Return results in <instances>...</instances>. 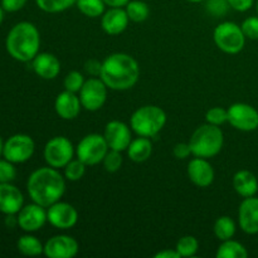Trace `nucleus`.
Masks as SVG:
<instances>
[{
    "instance_id": "nucleus-1",
    "label": "nucleus",
    "mask_w": 258,
    "mask_h": 258,
    "mask_svg": "<svg viewBox=\"0 0 258 258\" xmlns=\"http://www.w3.org/2000/svg\"><path fill=\"white\" fill-rule=\"evenodd\" d=\"M101 80L108 88L126 91L134 87L140 77L138 60L126 53H113L102 62Z\"/></svg>"
},
{
    "instance_id": "nucleus-2",
    "label": "nucleus",
    "mask_w": 258,
    "mask_h": 258,
    "mask_svg": "<svg viewBox=\"0 0 258 258\" xmlns=\"http://www.w3.org/2000/svg\"><path fill=\"white\" fill-rule=\"evenodd\" d=\"M27 189L34 203L48 208L63 197L66 181L55 168H40L30 174Z\"/></svg>"
},
{
    "instance_id": "nucleus-3",
    "label": "nucleus",
    "mask_w": 258,
    "mask_h": 258,
    "mask_svg": "<svg viewBox=\"0 0 258 258\" xmlns=\"http://www.w3.org/2000/svg\"><path fill=\"white\" fill-rule=\"evenodd\" d=\"M7 50L14 59L29 62L39 52L40 35L37 27L29 22H20L10 29L7 37Z\"/></svg>"
},
{
    "instance_id": "nucleus-4",
    "label": "nucleus",
    "mask_w": 258,
    "mask_h": 258,
    "mask_svg": "<svg viewBox=\"0 0 258 258\" xmlns=\"http://www.w3.org/2000/svg\"><path fill=\"white\" fill-rule=\"evenodd\" d=\"M224 136L219 126L207 122L197 128L189 140L191 154L198 158H213L221 153L223 148Z\"/></svg>"
},
{
    "instance_id": "nucleus-5",
    "label": "nucleus",
    "mask_w": 258,
    "mask_h": 258,
    "mask_svg": "<svg viewBox=\"0 0 258 258\" xmlns=\"http://www.w3.org/2000/svg\"><path fill=\"white\" fill-rule=\"evenodd\" d=\"M166 123V113L163 108L154 105L143 106L133 113L130 118L131 128L144 138H154Z\"/></svg>"
},
{
    "instance_id": "nucleus-6",
    "label": "nucleus",
    "mask_w": 258,
    "mask_h": 258,
    "mask_svg": "<svg viewBox=\"0 0 258 258\" xmlns=\"http://www.w3.org/2000/svg\"><path fill=\"white\" fill-rule=\"evenodd\" d=\"M213 38L217 47L227 54H237L246 44V35L242 28L233 22H223L217 25Z\"/></svg>"
},
{
    "instance_id": "nucleus-7",
    "label": "nucleus",
    "mask_w": 258,
    "mask_h": 258,
    "mask_svg": "<svg viewBox=\"0 0 258 258\" xmlns=\"http://www.w3.org/2000/svg\"><path fill=\"white\" fill-rule=\"evenodd\" d=\"M108 150L110 148H108L105 136L100 134H90L78 143L76 154L81 161L91 166L101 163Z\"/></svg>"
},
{
    "instance_id": "nucleus-8",
    "label": "nucleus",
    "mask_w": 258,
    "mask_h": 258,
    "mask_svg": "<svg viewBox=\"0 0 258 258\" xmlns=\"http://www.w3.org/2000/svg\"><path fill=\"white\" fill-rule=\"evenodd\" d=\"M75 148L64 136H55L50 139L44 146V160L52 168H64L73 159Z\"/></svg>"
},
{
    "instance_id": "nucleus-9",
    "label": "nucleus",
    "mask_w": 258,
    "mask_h": 258,
    "mask_svg": "<svg viewBox=\"0 0 258 258\" xmlns=\"http://www.w3.org/2000/svg\"><path fill=\"white\" fill-rule=\"evenodd\" d=\"M35 144L29 135L17 134L7 140L3 149V155L13 164H20L29 160L34 154Z\"/></svg>"
},
{
    "instance_id": "nucleus-10",
    "label": "nucleus",
    "mask_w": 258,
    "mask_h": 258,
    "mask_svg": "<svg viewBox=\"0 0 258 258\" xmlns=\"http://www.w3.org/2000/svg\"><path fill=\"white\" fill-rule=\"evenodd\" d=\"M107 86L101 78L92 77L85 81L80 91V100L82 107L87 111H97L105 105L107 98Z\"/></svg>"
},
{
    "instance_id": "nucleus-11",
    "label": "nucleus",
    "mask_w": 258,
    "mask_h": 258,
    "mask_svg": "<svg viewBox=\"0 0 258 258\" xmlns=\"http://www.w3.org/2000/svg\"><path fill=\"white\" fill-rule=\"evenodd\" d=\"M228 122L241 131H253L258 127V111L247 103H233L228 108Z\"/></svg>"
},
{
    "instance_id": "nucleus-12",
    "label": "nucleus",
    "mask_w": 258,
    "mask_h": 258,
    "mask_svg": "<svg viewBox=\"0 0 258 258\" xmlns=\"http://www.w3.org/2000/svg\"><path fill=\"white\" fill-rule=\"evenodd\" d=\"M47 219L53 227L58 229H70L78 222V212L72 204L57 202L48 207Z\"/></svg>"
},
{
    "instance_id": "nucleus-13",
    "label": "nucleus",
    "mask_w": 258,
    "mask_h": 258,
    "mask_svg": "<svg viewBox=\"0 0 258 258\" xmlns=\"http://www.w3.org/2000/svg\"><path fill=\"white\" fill-rule=\"evenodd\" d=\"M78 242L73 237L59 234L47 241L43 253L49 258H72L78 253Z\"/></svg>"
},
{
    "instance_id": "nucleus-14",
    "label": "nucleus",
    "mask_w": 258,
    "mask_h": 258,
    "mask_svg": "<svg viewBox=\"0 0 258 258\" xmlns=\"http://www.w3.org/2000/svg\"><path fill=\"white\" fill-rule=\"evenodd\" d=\"M103 136H105L106 141H107L108 148L117 151L127 150L128 145L133 141L130 127L125 122L118 120L110 121L106 125Z\"/></svg>"
},
{
    "instance_id": "nucleus-15",
    "label": "nucleus",
    "mask_w": 258,
    "mask_h": 258,
    "mask_svg": "<svg viewBox=\"0 0 258 258\" xmlns=\"http://www.w3.org/2000/svg\"><path fill=\"white\" fill-rule=\"evenodd\" d=\"M47 221V212L44 207L37 203L23 207L18 216V226L25 232L38 231L44 226Z\"/></svg>"
},
{
    "instance_id": "nucleus-16",
    "label": "nucleus",
    "mask_w": 258,
    "mask_h": 258,
    "mask_svg": "<svg viewBox=\"0 0 258 258\" xmlns=\"http://www.w3.org/2000/svg\"><path fill=\"white\" fill-rule=\"evenodd\" d=\"M24 204L22 191L10 183H0V212L7 216L19 213Z\"/></svg>"
},
{
    "instance_id": "nucleus-17",
    "label": "nucleus",
    "mask_w": 258,
    "mask_h": 258,
    "mask_svg": "<svg viewBox=\"0 0 258 258\" xmlns=\"http://www.w3.org/2000/svg\"><path fill=\"white\" fill-rule=\"evenodd\" d=\"M238 221L242 231L247 234L258 233V198L254 196L244 198L239 206Z\"/></svg>"
},
{
    "instance_id": "nucleus-18",
    "label": "nucleus",
    "mask_w": 258,
    "mask_h": 258,
    "mask_svg": "<svg viewBox=\"0 0 258 258\" xmlns=\"http://www.w3.org/2000/svg\"><path fill=\"white\" fill-rule=\"evenodd\" d=\"M188 176L194 185L207 188L214 180L213 166L207 161V159L196 156L188 164Z\"/></svg>"
},
{
    "instance_id": "nucleus-19",
    "label": "nucleus",
    "mask_w": 258,
    "mask_h": 258,
    "mask_svg": "<svg viewBox=\"0 0 258 258\" xmlns=\"http://www.w3.org/2000/svg\"><path fill=\"white\" fill-rule=\"evenodd\" d=\"M81 100L76 96V93L70 91H63L57 96L54 102L55 112L63 120H73L77 117L81 112Z\"/></svg>"
},
{
    "instance_id": "nucleus-20",
    "label": "nucleus",
    "mask_w": 258,
    "mask_h": 258,
    "mask_svg": "<svg viewBox=\"0 0 258 258\" xmlns=\"http://www.w3.org/2000/svg\"><path fill=\"white\" fill-rule=\"evenodd\" d=\"M128 15L122 8H111L102 15L101 25L102 29L110 35H118L127 28Z\"/></svg>"
},
{
    "instance_id": "nucleus-21",
    "label": "nucleus",
    "mask_w": 258,
    "mask_h": 258,
    "mask_svg": "<svg viewBox=\"0 0 258 258\" xmlns=\"http://www.w3.org/2000/svg\"><path fill=\"white\" fill-rule=\"evenodd\" d=\"M33 70L43 80H54L60 72V63L52 53H38L33 59Z\"/></svg>"
},
{
    "instance_id": "nucleus-22",
    "label": "nucleus",
    "mask_w": 258,
    "mask_h": 258,
    "mask_svg": "<svg viewBox=\"0 0 258 258\" xmlns=\"http://www.w3.org/2000/svg\"><path fill=\"white\" fill-rule=\"evenodd\" d=\"M233 188L243 198L256 196L258 191V180L249 170H239L233 176Z\"/></svg>"
},
{
    "instance_id": "nucleus-23",
    "label": "nucleus",
    "mask_w": 258,
    "mask_h": 258,
    "mask_svg": "<svg viewBox=\"0 0 258 258\" xmlns=\"http://www.w3.org/2000/svg\"><path fill=\"white\" fill-rule=\"evenodd\" d=\"M151 153H153V144L149 138L144 136L131 141L127 148V155L134 163H144L150 158Z\"/></svg>"
},
{
    "instance_id": "nucleus-24",
    "label": "nucleus",
    "mask_w": 258,
    "mask_h": 258,
    "mask_svg": "<svg viewBox=\"0 0 258 258\" xmlns=\"http://www.w3.org/2000/svg\"><path fill=\"white\" fill-rule=\"evenodd\" d=\"M217 258H247L248 252L246 247L239 242L233 241V239H227L222 241V244L218 247L216 252Z\"/></svg>"
},
{
    "instance_id": "nucleus-25",
    "label": "nucleus",
    "mask_w": 258,
    "mask_h": 258,
    "mask_svg": "<svg viewBox=\"0 0 258 258\" xmlns=\"http://www.w3.org/2000/svg\"><path fill=\"white\" fill-rule=\"evenodd\" d=\"M18 249L24 256L34 257L44 252V246L34 236H22L18 241Z\"/></svg>"
},
{
    "instance_id": "nucleus-26",
    "label": "nucleus",
    "mask_w": 258,
    "mask_h": 258,
    "mask_svg": "<svg viewBox=\"0 0 258 258\" xmlns=\"http://www.w3.org/2000/svg\"><path fill=\"white\" fill-rule=\"evenodd\" d=\"M125 10L128 15V19L135 23L145 22L150 14L149 5L141 0H130L126 5Z\"/></svg>"
},
{
    "instance_id": "nucleus-27",
    "label": "nucleus",
    "mask_w": 258,
    "mask_h": 258,
    "mask_svg": "<svg viewBox=\"0 0 258 258\" xmlns=\"http://www.w3.org/2000/svg\"><path fill=\"white\" fill-rule=\"evenodd\" d=\"M213 229L214 234L219 241H227V239H231L236 233V224H234L233 219L223 216L217 219Z\"/></svg>"
},
{
    "instance_id": "nucleus-28",
    "label": "nucleus",
    "mask_w": 258,
    "mask_h": 258,
    "mask_svg": "<svg viewBox=\"0 0 258 258\" xmlns=\"http://www.w3.org/2000/svg\"><path fill=\"white\" fill-rule=\"evenodd\" d=\"M76 5L83 15L90 18L101 17L106 7L103 0H77Z\"/></svg>"
},
{
    "instance_id": "nucleus-29",
    "label": "nucleus",
    "mask_w": 258,
    "mask_h": 258,
    "mask_svg": "<svg viewBox=\"0 0 258 258\" xmlns=\"http://www.w3.org/2000/svg\"><path fill=\"white\" fill-rule=\"evenodd\" d=\"M76 2L77 0H35L40 10L50 13V14L64 12V10L70 9L72 5H75Z\"/></svg>"
},
{
    "instance_id": "nucleus-30",
    "label": "nucleus",
    "mask_w": 258,
    "mask_h": 258,
    "mask_svg": "<svg viewBox=\"0 0 258 258\" xmlns=\"http://www.w3.org/2000/svg\"><path fill=\"white\" fill-rule=\"evenodd\" d=\"M176 251L180 257H193L199 249V242L193 236H184L176 243Z\"/></svg>"
},
{
    "instance_id": "nucleus-31",
    "label": "nucleus",
    "mask_w": 258,
    "mask_h": 258,
    "mask_svg": "<svg viewBox=\"0 0 258 258\" xmlns=\"http://www.w3.org/2000/svg\"><path fill=\"white\" fill-rule=\"evenodd\" d=\"M86 164L81 161L80 159L77 160H71L67 165L64 166V176L70 181H78L83 178L86 173Z\"/></svg>"
},
{
    "instance_id": "nucleus-32",
    "label": "nucleus",
    "mask_w": 258,
    "mask_h": 258,
    "mask_svg": "<svg viewBox=\"0 0 258 258\" xmlns=\"http://www.w3.org/2000/svg\"><path fill=\"white\" fill-rule=\"evenodd\" d=\"M103 166H105V170L108 173H116V171L120 170L121 165H122V156H121V151L117 150H110L107 151L106 156L102 160Z\"/></svg>"
},
{
    "instance_id": "nucleus-33",
    "label": "nucleus",
    "mask_w": 258,
    "mask_h": 258,
    "mask_svg": "<svg viewBox=\"0 0 258 258\" xmlns=\"http://www.w3.org/2000/svg\"><path fill=\"white\" fill-rule=\"evenodd\" d=\"M83 83H85L83 76L81 75L78 71H72V72H70L64 77V81H63V85H64L66 90L73 93L80 92Z\"/></svg>"
},
{
    "instance_id": "nucleus-34",
    "label": "nucleus",
    "mask_w": 258,
    "mask_h": 258,
    "mask_svg": "<svg viewBox=\"0 0 258 258\" xmlns=\"http://www.w3.org/2000/svg\"><path fill=\"white\" fill-rule=\"evenodd\" d=\"M206 120L207 122L212 123V125L221 126L226 121H228V111L222 107L209 108L206 113Z\"/></svg>"
},
{
    "instance_id": "nucleus-35",
    "label": "nucleus",
    "mask_w": 258,
    "mask_h": 258,
    "mask_svg": "<svg viewBox=\"0 0 258 258\" xmlns=\"http://www.w3.org/2000/svg\"><path fill=\"white\" fill-rule=\"evenodd\" d=\"M206 8L208 13L214 17H222L228 12L229 3L228 0H206Z\"/></svg>"
},
{
    "instance_id": "nucleus-36",
    "label": "nucleus",
    "mask_w": 258,
    "mask_h": 258,
    "mask_svg": "<svg viewBox=\"0 0 258 258\" xmlns=\"http://www.w3.org/2000/svg\"><path fill=\"white\" fill-rule=\"evenodd\" d=\"M17 176V170L12 161L0 160V183H10Z\"/></svg>"
},
{
    "instance_id": "nucleus-37",
    "label": "nucleus",
    "mask_w": 258,
    "mask_h": 258,
    "mask_svg": "<svg viewBox=\"0 0 258 258\" xmlns=\"http://www.w3.org/2000/svg\"><path fill=\"white\" fill-rule=\"evenodd\" d=\"M242 32L246 38L252 40L258 39V17H249L242 23Z\"/></svg>"
},
{
    "instance_id": "nucleus-38",
    "label": "nucleus",
    "mask_w": 258,
    "mask_h": 258,
    "mask_svg": "<svg viewBox=\"0 0 258 258\" xmlns=\"http://www.w3.org/2000/svg\"><path fill=\"white\" fill-rule=\"evenodd\" d=\"M85 71L92 77H100L102 71V62L97 59H88L85 63Z\"/></svg>"
},
{
    "instance_id": "nucleus-39",
    "label": "nucleus",
    "mask_w": 258,
    "mask_h": 258,
    "mask_svg": "<svg viewBox=\"0 0 258 258\" xmlns=\"http://www.w3.org/2000/svg\"><path fill=\"white\" fill-rule=\"evenodd\" d=\"M28 0H2V7L5 12L14 13L23 9Z\"/></svg>"
},
{
    "instance_id": "nucleus-40",
    "label": "nucleus",
    "mask_w": 258,
    "mask_h": 258,
    "mask_svg": "<svg viewBox=\"0 0 258 258\" xmlns=\"http://www.w3.org/2000/svg\"><path fill=\"white\" fill-rule=\"evenodd\" d=\"M173 154L176 159H186L191 154V149L189 143H179L174 146Z\"/></svg>"
},
{
    "instance_id": "nucleus-41",
    "label": "nucleus",
    "mask_w": 258,
    "mask_h": 258,
    "mask_svg": "<svg viewBox=\"0 0 258 258\" xmlns=\"http://www.w3.org/2000/svg\"><path fill=\"white\" fill-rule=\"evenodd\" d=\"M229 7L237 12H247L252 8L254 0H228Z\"/></svg>"
},
{
    "instance_id": "nucleus-42",
    "label": "nucleus",
    "mask_w": 258,
    "mask_h": 258,
    "mask_svg": "<svg viewBox=\"0 0 258 258\" xmlns=\"http://www.w3.org/2000/svg\"><path fill=\"white\" fill-rule=\"evenodd\" d=\"M155 258H180V254L176 249H164L155 253Z\"/></svg>"
},
{
    "instance_id": "nucleus-43",
    "label": "nucleus",
    "mask_w": 258,
    "mask_h": 258,
    "mask_svg": "<svg viewBox=\"0 0 258 258\" xmlns=\"http://www.w3.org/2000/svg\"><path fill=\"white\" fill-rule=\"evenodd\" d=\"M103 2H105L106 5L111 8H122L126 7L130 0H103Z\"/></svg>"
},
{
    "instance_id": "nucleus-44",
    "label": "nucleus",
    "mask_w": 258,
    "mask_h": 258,
    "mask_svg": "<svg viewBox=\"0 0 258 258\" xmlns=\"http://www.w3.org/2000/svg\"><path fill=\"white\" fill-rule=\"evenodd\" d=\"M3 19H4V9H3V7L0 5V24H2Z\"/></svg>"
},
{
    "instance_id": "nucleus-45",
    "label": "nucleus",
    "mask_w": 258,
    "mask_h": 258,
    "mask_svg": "<svg viewBox=\"0 0 258 258\" xmlns=\"http://www.w3.org/2000/svg\"><path fill=\"white\" fill-rule=\"evenodd\" d=\"M3 149H4V144H3L2 138H0V155H2V154H3Z\"/></svg>"
},
{
    "instance_id": "nucleus-46",
    "label": "nucleus",
    "mask_w": 258,
    "mask_h": 258,
    "mask_svg": "<svg viewBox=\"0 0 258 258\" xmlns=\"http://www.w3.org/2000/svg\"><path fill=\"white\" fill-rule=\"evenodd\" d=\"M186 2H190V3H201V2H204V0H186Z\"/></svg>"
},
{
    "instance_id": "nucleus-47",
    "label": "nucleus",
    "mask_w": 258,
    "mask_h": 258,
    "mask_svg": "<svg viewBox=\"0 0 258 258\" xmlns=\"http://www.w3.org/2000/svg\"><path fill=\"white\" fill-rule=\"evenodd\" d=\"M256 10H257V14H258V0L256 2Z\"/></svg>"
}]
</instances>
